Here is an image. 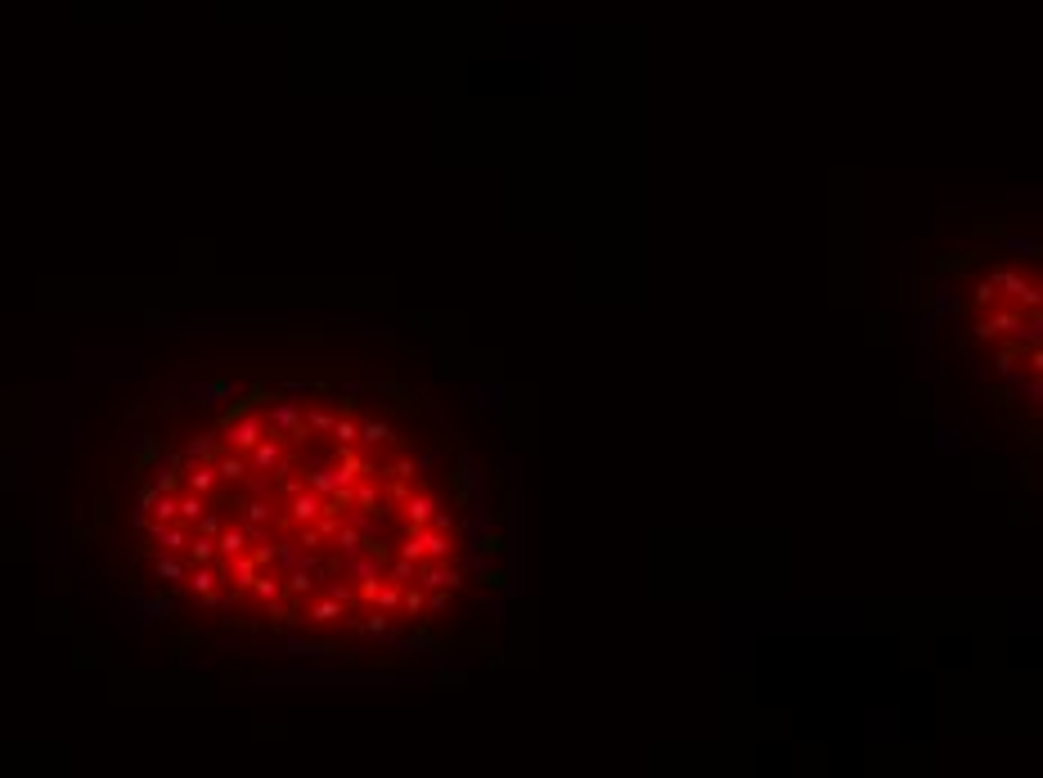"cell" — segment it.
I'll use <instances>...</instances> for the list:
<instances>
[{
	"mask_svg": "<svg viewBox=\"0 0 1043 778\" xmlns=\"http://www.w3.org/2000/svg\"><path fill=\"white\" fill-rule=\"evenodd\" d=\"M153 594L239 634L374 649L459 617L473 585L450 478L360 396L257 383L153 446L131 499Z\"/></svg>",
	"mask_w": 1043,
	"mask_h": 778,
	"instance_id": "cell-1",
	"label": "cell"
},
{
	"mask_svg": "<svg viewBox=\"0 0 1043 778\" xmlns=\"http://www.w3.org/2000/svg\"><path fill=\"white\" fill-rule=\"evenodd\" d=\"M963 333L985 369L1017 396H1039V265L998 257L967 284Z\"/></svg>",
	"mask_w": 1043,
	"mask_h": 778,
	"instance_id": "cell-2",
	"label": "cell"
}]
</instances>
